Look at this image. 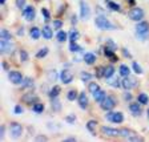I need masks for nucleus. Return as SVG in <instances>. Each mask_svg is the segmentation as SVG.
Here are the masks:
<instances>
[{"instance_id":"41","label":"nucleus","mask_w":149,"mask_h":142,"mask_svg":"<svg viewBox=\"0 0 149 142\" xmlns=\"http://www.w3.org/2000/svg\"><path fill=\"white\" fill-rule=\"evenodd\" d=\"M132 71H133L136 74H143L144 73L143 66H141L137 61H132Z\"/></svg>"},{"instance_id":"47","label":"nucleus","mask_w":149,"mask_h":142,"mask_svg":"<svg viewBox=\"0 0 149 142\" xmlns=\"http://www.w3.org/2000/svg\"><path fill=\"white\" fill-rule=\"evenodd\" d=\"M104 68H105V66H97L96 69H95V76H96L97 78H104Z\"/></svg>"},{"instance_id":"27","label":"nucleus","mask_w":149,"mask_h":142,"mask_svg":"<svg viewBox=\"0 0 149 142\" xmlns=\"http://www.w3.org/2000/svg\"><path fill=\"white\" fill-rule=\"evenodd\" d=\"M68 49L71 53H80V52H83V46L79 45L77 41H69Z\"/></svg>"},{"instance_id":"16","label":"nucleus","mask_w":149,"mask_h":142,"mask_svg":"<svg viewBox=\"0 0 149 142\" xmlns=\"http://www.w3.org/2000/svg\"><path fill=\"white\" fill-rule=\"evenodd\" d=\"M77 104H79V106H80V109H83V110H85V109L88 108V105H89V100H88L87 93H85V92H80V93H79Z\"/></svg>"},{"instance_id":"3","label":"nucleus","mask_w":149,"mask_h":142,"mask_svg":"<svg viewBox=\"0 0 149 142\" xmlns=\"http://www.w3.org/2000/svg\"><path fill=\"white\" fill-rule=\"evenodd\" d=\"M105 120L112 124H123L125 120L124 113L123 112H115V110H108L105 114Z\"/></svg>"},{"instance_id":"51","label":"nucleus","mask_w":149,"mask_h":142,"mask_svg":"<svg viewBox=\"0 0 149 142\" xmlns=\"http://www.w3.org/2000/svg\"><path fill=\"white\" fill-rule=\"evenodd\" d=\"M16 3V7H17L19 9H23L25 6H27V0H15Z\"/></svg>"},{"instance_id":"60","label":"nucleus","mask_w":149,"mask_h":142,"mask_svg":"<svg viewBox=\"0 0 149 142\" xmlns=\"http://www.w3.org/2000/svg\"><path fill=\"white\" fill-rule=\"evenodd\" d=\"M128 4H130L132 7H134V4H136V0H127Z\"/></svg>"},{"instance_id":"19","label":"nucleus","mask_w":149,"mask_h":142,"mask_svg":"<svg viewBox=\"0 0 149 142\" xmlns=\"http://www.w3.org/2000/svg\"><path fill=\"white\" fill-rule=\"evenodd\" d=\"M41 35H43L44 40H51L53 37V28H51L48 24H45L41 29Z\"/></svg>"},{"instance_id":"54","label":"nucleus","mask_w":149,"mask_h":142,"mask_svg":"<svg viewBox=\"0 0 149 142\" xmlns=\"http://www.w3.org/2000/svg\"><path fill=\"white\" fill-rule=\"evenodd\" d=\"M77 21H79L77 16H76V15H72L71 16V24L72 25H76V24H77Z\"/></svg>"},{"instance_id":"53","label":"nucleus","mask_w":149,"mask_h":142,"mask_svg":"<svg viewBox=\"0 0 149 142\" xmlns=\"http://www.w3.org/2000/svg\"><path fill=\"white\" fill-rule=\"evenodd\" d=\"M127 141H144V138H143V137H139V136H136V134H134V136H132L130 138H128Z\"/></svg>"},{"instance_id":"46","label":"nucleus","mask_w":149,"mask_h":142,"mask_svg":"<svg viewBox=\"0 0 149 142\" xmlns=\"http://www.w3.org/2000/svg\"><path fill=\"white\" fill-rule=\"evenodd\" d=\"M123 98H124L125 102H132V100H133V94L130 93V90H125V92H123Z\"/></svg>"},{"instance_id":"57","label":"nucleus","mask_w":149,"mask_h":142,"mask_svg":"<svg viewBox=\"0 0 149 142\" xmlns=\"http://www.w3.org/2000/svg\"><path fill=\"white\" fill-rule=\"evenodd\" d=\"M47 139L48 138H47L45 136H37L36 137V141H47Z\"/></svg>"},{"instance_id":"6","label":"nucleus","mask_w":149,"mask_h":142,"mask_svg":"<svg viewBox=\"0 0 149 142\" xmlns=\"http://www.w3.org/2000/svg\"><path fill=\"white\" fill-rule=\"evenodd\" d=\"M8 80L12 85H22L23 80H24V76H23L22 72H19V71H9Z\"/></svg>"},{"instance_id":"8","label":"nucleus","mask_w":149,"mask_h":142,"mask_svg":"<svg viewBox=\"0 0 149 142\" xmlns=\"http://www.w3.org/2000/svg\"><path fill=\"white\" fill-rule=\"evenodd\" d=\"M22 15L23 17L27 20V21H33L35 17H36V11H35V7L32 6H25L22 9Z\"/></svg>"},{"instance_id":"62","label":"nucleus","mask_w":149,"mask_h":142,"mask_svg":"<svg viewBox=\"0 0 149 142\" xmlns=\"http://www.w3.org/2000/svg\"><path fill=\"white\" fill-rule=\"evenodd\" d=\"M146 117H148V118H149V108H148V109H146Z\"/></svg>"},{"instance_id":"50","label":"nucleus","mask_w":149,"mask_h":142,"mask_svg":"<svg viewBox=\"0 0 149 142\" xmlns=\"http://www.w3.org/2000/svg\"><path fill=\"white\" fill-rule=\"evenodd\" d=\"M13 113H15V114H23V113H24V108H23L22 105H20V104H17V105H15V108H13Z\"/></svg>"},{"instance_id":"21","label":"nucleus","mask_w":149,"mask_h":142,"mask_svg":"<svg viewBox=\"0 0 149 142\" xmlns=\"http://www.w3.org/2000/svg\"><path fill=\"white\" fill-rule=\"evenodd\" d=\"M115 72H116V69H115V66H113L112 64L105 65V68H104V78H105V80L112 78L113 77V74H115Z\"/></svg>"},{"instance_id":"35","label":"nucleus","mask_w":149,"mask_h":142,"mask_svg":"<svg viewBox=\"0 0 149 142\" xmlns=\"http://www.w3.org/2000/svg\"><path fill=\"white\" fill-rule=\"evenodd\" d=\"M68 40L69 41H77L79 39H80V32L77 31V29H74V28H72L71 31L68 32Z\"/></svg>"},{"instance_id":"32","label":"nucleus","mask_w":149,"mask_h":142,"mask_svg":"<svg viewBox=\"0 0 149 142\" xmlns=\"http://www.w3.org/2000/svg\"><path fill=\"white\" fill-rule=\"evenodd\" d=\"M134 132L133 130H130V129H128V127H121L120 129V137H123V138H125V139H128V138H130L132 136H134Z\"/></svg>"},{"instance_id":"40","label":"nucleus","mask_w":149,"mask_h":142,"mask_svg":"<svg viewBox=\"0 0 149 142\" xmlns=\"http://www.w3.org/2000/svg\"><path fill=\"white\" fill-rule=\"evenodd\" d=\"M0 37H1L3 40L11 41V40H12V33H11L7 28H3V29H1V32H0Z\"/></svg>"},{"instance_id":"10","label":"nucleus","mask_w":149,"mask_h":142,"mask_svg":"<svg viewBox=\"0 0 149 142\" xmlns=\"http://www.w3.org/2000/svg\"><path fill=\"white\" fill-rule=\"evenodd\" d=\"M121 87H123L124 90H132L133 88L137 87V80L133 77H130V76L123 77V80H121Z\"/></svg>"},{"instance_id":"58","label":"nucleus","mask_w":149,"mask_h":142,"mask_svg":"<svg viewBox=\"0 0 149 142\" xmlns=\"http://www.w3.org/2000/svg\"><path fill=\"white\" fill-rule=\"evenodd\" d=\"M64 141H67V142H74V141H76V138H74V137H67V138H64Z\"/></svg>"},{"instance_id":"20","label":"nucleus","mask_w":149,"mask_h":142,"mask_svg":"<svg viewBox=\"0 0 149 142\" xmlns=\"http://www.w3.org/2000/svg\"><path fill=\"white\" fill-rule=\"evenodd\" d=\"M92 96H93V100H95V101H96L97 104H101V102L104 101V100H105V97L108 96V94H107L105 90L100 89V90H97L96 93H93Z\"/></svg>"},{"instance_id":"26","label":"nucleus","mask_w":149,"mask_h":142,"mask_svg":"<svg viewBox=\"0 0 149 142\" xmlns=\"http://www.w3.org/2000/svg\"><path fill=\"white\" fill-rule=\"evenodd\" d=\"M60 93H61V88H60L59 85H53V87L49 89V92H48V97H49L51 100L56 98V97L60 96Z\"/></svg>"},{"instance_id":"33","label":"nucleus","mask_w":149,"mask_h":142,"mask_svg":"<svg viewBox=\"0 0 149 142\" xmlns=\"http://www.w3.org/2000/svg\"><path fill=\"white\" fill-rule=\"evenodd\" d=\"M48 53H49V48H48V46H43V48H40V49L37 51L35 56H36V59L41 60V59H44V57H47Z\"/></svg>"},{"instance_id":"36","label":"nucleus","mask_w":149,"mask_h":142,"mask_svg":"<svg viewBox=\"0 0 149 142\" xmlns=\"http://www.w3.org/2000/svg\"><path fill=\"white\" fill-rule=\"evenodd\" d=\"M92 78H93V74H92V73H89V72L83 71V72L80 73V80L83 81L84 84L91 82V81H92Z\"/></svg>"},{"instance_id":"39","label":"nucleus","mask_w":149,"mask_h":142,"mask_svg":"<svg viewBox=\"0 0 149 142\" xmlns=\"http://www.w3.org/2000/svg\"><path fill=\"white\" fill-rule=\"evenodd\" d=\"M101 88H100V85L96 82V81H91V82H88V92L89 93H96L97 90H100Z\"/></svg>"},{"instance_id":"64","label":"nucleus","mask_w":149,"mask_h":142,"mask_svg":"<svg viewBox=\"0 0 149 142\" xmlns=\"http://www.w3.org/2000/svg\"><path fill=\"white\" fill-rule=\"evenodd\" d=\"M36 1H41V0H36Z\"/></svg>"},{"instance_id":"7","label":"nucleus","mask_w":149,"mask_h":142,"mask_svg":"<svg viewBox=\"0 0 149 142\" xmlns=\"http://www.w3.org/2000/svg\"><path fill=\"white\" fill-rule=\"evenodd\" d=\"M100 132H101L102 136L109 137V138L120 137V129H115V127H111V126H101L100 127Z\"/></svg>"},{"instance_id":"29","label":"nucleus","mask_w":149,"mask_h":142,"mask_svg":"<svg viewBox=\"0 0 149 142\" xmlns=\"http://www.w3.org/2000/svg\"><path fill=\"white\" fill-rule=\"evenodd\" d=\"M107 84H108V85H111L112 88H115V89H120V88H123V87H121V80L118 77L109 78V80H107Z\"/></svg>"},{"instance_id":"1","label":"nucleus","mask_w":149,"mask_h":142,"mask_svg":"<svg viewBox=\"0 0 149 142\" xmlns=\"http://www.w3.org/2000/svg\"><path fill=\"white\" fill-rule=\"evenodd\" d=\"M136 29H134V33L136 37L141 41H146L149 39V23L146 20H141V21L136 23Z\"/></svg>"},{"instance_id":"31","label":"nucleus","mask_w":149,"mask_h":142,"mask_svg":"<svg viewBox=\"0 0 149 142\" xmlns=\"http://www.w3.org/2000/svg\"><path fill=\"white\" fill-rule=\"evenodd\" d=\"M44 109H45V106H44V104L43 102H40V101L35 102L33 105H32V112L36 113V114H41V113L44 112Z\"/></svg>"},{"instance_id":"59","label":"nucleus","mask_w":149,"mask_h":142,"mask_svg":"<svg viewBox=\"0 0 149 142\" xmlns=\"http://www.w3.org/2000/svg\"><path fill=\"white\" fill-rule=\"evenodd\" d=\"M1 66H3V69L6 72H9V69H8V64H7V62H3V64H1Z\"/></svg>"},{"instance_id":"56","label":"nucleus","mask_w":149,"mask_h":142,"mask_svg":"<svg viewBox=\"0 0 149 142\" xmlns=\"http://www.w3.org/2000/svg\"><path fill=\"white\" fill-rule=\"evenodd\" d=\"M4 133H6V126H1L0 127V138L4 137Z\"/></svg>"},{"instance_id":"52","label":"nucleus","mask_w":149,"mask_h":142,"mask_svg":"<svg viewBox=\"0 0 149 142\" xmlns=\"http://www.w3.org/2000/svg\"><path fill=\"white\" fill-rule=\"evenodd\" d=\"M121 53H123V56H124L125 59H132V53L127 48H121Z\"/></svg>"},{"instance_id":"28","label":"nucleus","mask_w":149,"mask_h":142,"mask_svg":"<svg viewBox=\"0 0 149 142\" xmlns=\"http://www.w3.org/2000/svg\"><path fill=\"white\" fill-rule=\"evenodd\" d=\"M107 8H108L109 11H112V12H121V11H123L120 4L116 3V1H112V0H109L108 3H107Z\"/></svg>"},{"instance_id":"37","label":"nucleus","mask_w":149,"mask_h":142,"mask_svg":"<svg viewBox=\"0 0 149 142\" xmlns=\"http://www.w3.org/2000/svg\"><path fill=\"white\" fill-rule=\"evenodd\" d=\"M96 126H97V121L96 120H89L87 124H85L87 130H88V132H91L93 136H96V134H95V129H96Z\"/></svg>"},{"instance_id":"5","label":"nucleus","mask_w":149,"mask_h":142,"mask_svg":"<svg viewBox=\"0 0 149 142\" xmlns=\"http://www.w3.org/2000/svg\"><path fill=\"white\" fill-rule=\"evenodd\" d=\"M117 105V100H116L115 96H107L105 100L100 104V108L102 109L104 112H108V110H113V108Z\"/></svg>"},{"instance_id":"45","label":"nucleus","mask_w":149,"mask_h":142,"mask_svg":"<svg viewBox=\"0 0 149 142\" xmlns=\"http://www.w3.org/2000/svg\"><path fill=\"white\" fill-rule=\"evenodd\" d=\"M48 78H49V81H56L57 78H60V74H57V72L55 71V69H52V71L48 72Z\"/></svg>"},{"instance_id":"9","label":"nucleus","mask_w":149,"mask_h":142,"mask_svg":"<svg viewBox=\"0 0 149 142\" xmlns=\"http://www.w3.org/2000/svg\"><path fill=\"white\" fill-rule=\"evenodd\" d=\"M9 134L13 138H20L23 134V126L19 122H11L9 124Z\"/></svg>"},{"instance_id":"18","label":"nucleus","mask_w":149,"mask_h":142,"mask_svg":"<svg viewBox=\"0 0 149 142\" xmlns=\"http://www.w3.org/2000/svg\"><path fill=\"white\" fill-rule=\"evenodd\" d=\"M83 60H84V62H85L87 65H95V62L97 61V57H96V55H95V53L87 52V53H84Z\"/></svg>"},{"instance_id":"49","label":"nucleus","mask_w":149,"mask_h":142,"mask_svg":"<svg viewBox=\"0 0 149 142\" xmlns=\"http://www.w3.org/2000/svg\"><path fill=\"white\" fill-rule=\"evenodd\" d=\"M105 45L109 46V48H111V49H113V51H117V44L112 40V39H108V40L105 41Z\"/></svg>"},{"instance_id":"63","label":"nucleus","mask_w":149,"mask_h":142,"mask_svg":"<svg viewBox=\"0 0 149 142\" xmlns=\"http://www.w3.org/2000/svg\"><path fill=\"white\" fill-rule=\"evenodd\" d=\"M104 1H105V3H108V1H109V0H104Z\"/></svg>"},{"instance_id":"22","label":"nucleus","mask_w":149,"mask_h":142,"mask_svg":"<svg viewBox=\"0 0 149 142\" xmlns=\"http://www.w3.org/2000/svg\"><path fill=\"white\" fill-rule=\"evenodd\" d=\"M22 89H33L35 88V81L32 77H24V80H23L22 82Z\"/></svg>"},{"instance_id":"43","label":"nucleus","mask_w":149,"mask_h":142,"mask_svg":"<svg viewBox=\"0 0 149 142\" xmlns=\"http://www.w3.org/2000/svg\"><path fill=\"white\" fill-rule=\"evenodd\" d=\"M19 56H20V61L22 62H27L29 60V55L25 49H20L19 51Z\"/></svg>"},{"instance_id":"48","label":"nucleus","mask_w":149,"mask_h":142,"mask_svg":"<svg viewBox=\"0 0 149 142\" xmlns=\"http://www.w3.org/2000/svg\"><path fill=\"white\" fill-rule=\"evenodd\" d=\"M65 122L69 125H73L74 122H76V114L74 113H71V114H68L67 117H65Z\"/></svg>"},{"instance_id":"42","label":"nucleus","mask_w":149,"mask_h":142,"mask_svg":"<svg viewBox=\"0 0 149 142\" xmlns=\"http://www.w3.org/2000/svg\"><path fill=\"white\" fill-rule=\"evenodd\" d=\"M41 15H43V20L45 23H49L51 21V12H49V9H48V8L43 7V8H41Z\"/></svg>"},{"instance_id":"15","label":"nucleus","mask_w":149,"mask_h":142,"mask_svg":"<svg viewBox=\"0 0 149 142\" xmlns=\"http://www.w3.org/2000/svg\"><path fill=\"white\" fill-rule=\"evenodd\" d=\"M22 100L25 102V104H29V105L32 106L35 102L39 101V97L36 96V93H35V92H27L25 94H23Z\"/></svg>"},{"instance_id":"23","label":"nucleus","mask_w":149,"mask_h":142,"mask_svg":"<svg viewBox=\"0 0 149 142\" xmlns=\"http://www.w3.org/2000/svg\"><path fill=\"white\" fill-rule=\"evenodd\" d=\"M41 36H43V35H41V31L39 29V27L29 28V37H31L32 40H39Z\"/></svg>"},{"instance_id":"2","label":"nucleus","mask_w":149,"mask_h":142,"mask_svg":"<svg viewBox=\"0 0 149 142\" xmlns=\"http://www.w3.org/2000/svg\"><path fill=\"white\" fill-rule=\"evenodd\" d=\"M95 25L100 31H115L116 29V25L109 21L108 17H105L104 15H97L95 17Z\"/></svg>"},{"instance_id":"61","label":"nucleus","mask_w":149,"mask_h":142,"mask_svg":"<svg viewBox=\"0 0 149 142\" xmlns=\"http://www.w3.org/2000/svg\"><path fill=\"white\" fill-rule=\"evenodd\" d=\"M6 1H7V0H0V4H1V6H4V4H6Z\"/></svg>"},{"instance_id":"44","label":"nucleus","mask_w":149,"mask_h":142,"mask_svg":"<svg viewBox=\"0 0 149 142\" xmlns=\"http://www.w3.org/2000/svg\"><path fill=\"white\" fill-rule=\"evenodd\" d=\"M52 25H53V28H55V31H60L63 28V25H64V21H63L61 19H55L52 21Z\"/></svg>"},{"instance_id":"34","label":"nucleus","mask_w":149,"mask_h":142,"mask_svg":"<svg viewBox=\"0 0 149 142\" xmlns=\"http://www.w3.org/2000/svg\"><path fill=\"white\" fill-rule=\"evenodd\" d=\"M137 101H139L141 105H148L149 104V96L146 94V93L141 92V93L137 94Z\"/></svg>"},{"instance_id":"13","label":"nucleus","mask_w":149,"mask_h":142,"mask_svg":"<svg viewBox=\"0 0 149 142\" xmlns=\"http://www.w3.org/2000/svg\"><path fill=\"white\" fill-rule=\"evenodd\" d=\"M74 76L73 73H72L69 69H64V71L60 72V81H61L64 85H68V84H71L72 81H73Z\"/></svg>"},{"instance_id":"14","label":"nucleus","mask_w":149,"mask_h":142,"mask_svg":"<svg viewBox=\"0 0 149 142\" xmlns=\"http://www.w3.org/2000/svg\"><path fill=\"white\" fill-rule=\"evenodd\" d=\"M128 109H129L130 114L133 116V117H140V116L143 114L141 104H140L139 101H137V102H130L129 105H128Z\"/></svg>"},{"instance_id":"12","label":"nucleus","mask_w":149,"mask_h":142,"mask_svg":"<svg viewBox=\"0 0 149 142\" xmlns=\"http://www.w3.org/2000/svg\"><path fill=\"white\" fill-rule=\"evenodd\" d=\"M80 17L83 20H88L91 17V8H89V4L87 1L81 0L80 1Z\"/></svg>"},{"instance_id":"55","label":"nucleus","mask_w":149,"mask_h":142,"mask_svg":"<svg viewBox=\"0 0 149 142\" xmlns=\"http://www.w3.org/2000/svg\"><path fill=\"white\" fill-rule=\"evenodd\" d=\"M24 33H25L24 27H20V28L17 29V36H24Z\"/></svg>"},{"instance_id":"11","label":"nucleus","mask_w":149,"mask_h":142,"mask_svg":"<svg viewBox=\"0 0 149 142\" xmlns=\"http://www.w3.org/2000/svg\"><path fill=\"white\" fill-rule=\"evenodd\" d=\"M101 49H102V55L105 56V57L112 62V64H115V62H117V61H118L117 56H116V51L111 49V48H109V46H107V45H105V46H102Z\"/></svg>"},{"instance_id":"25","label":"nucleus","mask_w":149,"mask_h":142,"mask_svg":"<svg viewBox=\"0 0 149 142\" xmlns=\"http://www.w3.org/2000/svg\"><path fill=\"white\" fill-rule=\"evenodd\" d=\"M130 71H132V68H129V66L125 64H120V66H118V74H120L121 77H128V76H130Z\"/></svg>"},{"instance_id":"24","label":"nucleus","mask_w":149,"mask_h":142,"mask_svg":"<svg viewBox=\"0 0 149 142\" xmlns=\"http://www.w3.org/2000/svg\"><path fill=\"white\" fill-rule=\"evenodd\" d=\"M51 108H52V110L55 112V113H59V112H61V102H60L59 97H56V98H52L51 100Z\"/></svg>"},{"instance_id":"30","label":"nucleus","mask_w":149,"mask_h":142,"mask_svg":"<svg viewBox=\"0 0 149 142\" xmlns=\"http://www.w3.org/2000/svg\"><path fill=\"white\" fill-rule=\"evenodd\" d=\"M68 39H69V37H68V32L63 31V29L57 31V33H56V40L59 41V43H65Z\"/></svg>"},{"instance_id":"4","label":"nucleus","mask_w":149,"mask_h":142,"mask_svg":"<svg viewBox=\"0 0 149 142\" xmlns=\"http://www.w3.org/2000/svg\"><path fill=\"white\" fill-rule=\"evenodd\" d=\"M144 16H145V12H144L143 8H140V7H133V8L129 9V12H128V17L132 20V21H141L144 20Z\"/></svg>"},{"instance_id":"17","label":"nucleus","mask_w":149,"mask_h":142,"mask_svg":"<svg viewBox=\"0 0 149 142\" xmlns=\"http://www.w3.org/2000/svg\"><path fill=\"white\" fill-rule=\"evenodd\" d=\"M12 49H13V44H11V41H7L1 39V41H0V51H1V53L3 55H8V53L12 52Z\"/></svg>"},{"instance_id":"38","label":"nucleus","mask_w":149,"mask_h":142,"mask_svg":"<svg viewBox=\"0 0 149 142\" xmlns=\"http://www.w3.org/2000/svg\"><path fill=\"white\" fill-rule=\"evenodd\" d=\"M77 98H79V93L76 92V89H71V90H68L67 92V100L68 101H77Z\"/></svg>"}]
</instances>
